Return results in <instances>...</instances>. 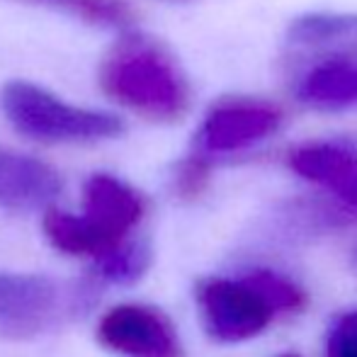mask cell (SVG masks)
Returning a JSON list of instances; mask_svg holds the SVG:
<instances>
[{
  "label": "cell",
  "instance_id": "13",
  "mask_svg": "<svg viewBox=\"0 0 357 357\" xmlns=\"http://www.w3.org/2000/svg\"><path fill=\"white\" fill-rule=\"evenodd\" d=\"M209 175H212V165L204 153H195L185 158L183 163L175 168L173 175V190L180 199L192 202V199L202 197V192L209 185Z\"/></svg>",
  "mask_w": 357,
  "mask_h": 357
},
{
  "label": "cell",
  "instance_id": "1",
  "mask_svg": "<svg viewBox=\"0 0 357 357\" xmlns=\"http://www.w3.org/2000/svg\"><path fill=\"white\" fill-rule=\"evenodd\" d=\"M105 95L151 122H178L190 109V85L170 52L144 34H127L100 68Z\"/></svg>",
  "mask_w": 357,
  "mask_h": 357
},
{
  "label": "cell",
  "instance_id": "9",
  "mask_svg": "<svg viewBox=\"0 0 357 357\" xmlns=\"http://www.w3.org/2000/svg\"><path fill=\"white\" fill-rule=\"evenodd\" d=\"M61 192V178L44 160L0 146V207L39 209Z\"/></svg>",
  "mask_w": 357,
  "mask_h": 357
},
{
  "label": "cell",
  "instance_id": "4",
  "mask_svg": "<svg viewBox=\"0 0 357 357\" xmlns=\"http://www.w3.org/2000/svg\"><path fill=\"white\" fill-rule=\"evenodd\" d=\"M0 107L22 137L44 144L102 142L122 134L117 114L68 105L27 80H13L0 90Z\"/></svg>",
  "mask_w": 357,
  "mask_h": 357
},
{
  "label": "cell",
  "instance_id": "3",
  "mask_svg": "<svg viewBox=\"0 0 357 357\" xmlns=\"http://www.w3.org/2000/svg\"><path fill=\"white\" fill-rule=\"evenodd\" d=\"M85 212L68 214L49 209L44 234L56 250L68 255H100L122 245L132 229L144 219V197L124 180L95 173L85 183Z\"/></svg>",
  "mask_w": 357,
  "mask_h": 357
},
{
  "label": "cell",
  "instance_id": "8",
  "mask_svg": "<svg viewBox=\"0 0 357 357\" xmlns=\"http://www.w3.org/2000/svg\"><path fill=\"white\" fill-rule=\"evenodd\" d=\"M289 59L306 68L326 59L357 54V15L311 13L294 20L284 34Z\"/></svg>",
  "mask_w": 357,
  "mask_h": 357
},
{
  "label": "cell",
  "instance_id": "6",
  "mask_svg": "<svg viewBox=\"0 0 357 357\" xmlns=\"http://www.w3.org/2000/svg\"><path fill=\"white\" fill-rule=\"evenodd\" d=\"M282 124V109L255 98H226L212 105L197 132L204 155L234 153L273 137Z\"/></svg>",
  "mask_w": 357,
  "mask_h": 357
},
{
  "label": "cell",
  "instance_id": "14",
  "mask_svg": "<svg viewBox=\"0 0 357 357\" xmlns=\"http://www.w3.org/2000/svg\"><path fill=\"white\" fill-rule=\"evenodd\" d=\"M66 5H71L78 15L100 24L122 27V24L132 22V13L122 0H66Z\"/></svg>",
  "mask_w": 357,
  "mask_h": 357
},
{
  "label": "cell",
  "instance_id": "7",
  "mask_svg": "<svg viewBox=\"0 0 357 357\" xmlns=\"http://www.w3.org/2000/svg\"><path fill=\"white\" fill-rule=\"evenodd\" d=\"M98 340L122 357H185L170 319L146 304L109 309L98 324Z\"/></svg>",
  "mask_w": 357,
  "mask_h": 357
},
{
  "label": "cell",
  "instance_id": "16",
  "mask_svg": "<svg viewBox=\"0 0 357 357\" xmlns=\"http://www.w3.org/2000/svg\"><path fill=\"white\" fill-rule=\"evenodd\" d=\"M280 357H299V355H294V353H287V355H280Z\"/></svg>",
  "mask_w": 357,
  "mask_h": 357
},
{
  "label": "cell",
  "instance_id": "15",
  "mask_svg": "<svg viewBox=\"0 0 357 357\" xmlns=\"http://www.w3.org/2000/svg\"><path fill=\"white\" fill-rule=\"evenodd\" d=\"M326 357H357V311L340 316L326 343Z\"/></svg>",
  "mask_w": 357,
  "mask_h": 357
},
{
  "label": "cell",
  "instance_id": "12",
  "mask_svg": "<svg viewBox=\"0 0 357 357\" xmlns=\"http://www.w3.org/2000/svg\"><path fill=\"white\" fill-rule=\"evenodd\" d=\"M149 263H151V253L146 245L124 241L122 245L112 248L109 253L100 255L98 273H100V278L107 280V282L132 284L149 270Z\"/></svg>",
  "mask_w": 357,
  "mask_h": 357
},
{
  "label": "cell",
  "instance_id": "17",
  "mask_svg": "<svg viewBox=\"0 0 357 357\" xmlns=\"http://www.w3.org/2000/svg\"><path fill=\"white\" fill-rule=\"evenodd\" d=\"M61 3H66V0H61Z\"/></svg>",
  "mask_w": 357,
  "mask_h": 357
},
{
  "label": "cell",
  "instance_id": "11",
  "mask_svg": "<svg viewBox=\"0 0 357 357\" xmlns=\"http://www.w3.org/2000/svg\"><path fill=\"white\" fill-rule=\"evenodd\" d=\"M296 95L304 105L324 112L357 107V56H335L309 66L299 78Z\"/></svg>",
  "mask_w": 357,
  "mask_h": 357
},
{
  "label": "cell",
  "instance_id": "2",
  "mask_svg": "<svg viewBox=\"0 0 357 357\" xmlns=\"http://www.w3.org/2000/svg\"><path fill=\"white\" fill-rule=\"evenodd\" d=\"M195 299L209 338L243 343L263 333L278 314L299 311L306 296L284 275L253 270L238 280H199Z\"/></svg>",
  "mask_w": 357,
  "mask_h": 357
},
{
  "label": "cell",
  "instance_id": "10",
  "mask_svg": "<svg viewBox=\"0 0 357 357\" xmlns=\"http://www.w3.org/2000/svg\"><path fill=\"white\" fill-rule=\"evenodd\" d=\"M287 163L299 178L331 190L357 209V153L353 149L328 142L304 144L291 151Z\"/></svg>",
  "mask_w": 357,
  "mask_h": 357
},
{
  "label": "cell",
  "instance_id": "5",
  "mask_svg": "<svg viewBox=\"0 0 357 357\" xmlns=\"http://www.w3.org/2000/svg\"><path fill=\"white\" fill-rule=\"evenodd\" d=\"M83 291L44 275L0 273V338L29 340L78 309Z\"/></svg>",
  "mask_w": 357,
  "mask_h": 357
}]
</instances>
